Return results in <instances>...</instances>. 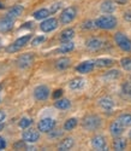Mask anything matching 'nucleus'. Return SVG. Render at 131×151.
<instances>
[{
  "instance_id": "1",
  "label": "nucleus",
  "mask_w": 131,
  "mask_h": 151,
  "mask_svg": "<svg viewBox=\"0 0 131 151\" xmlns=\"http://www.w3.org/2000/svg\"><path fill=\"white\" fill-rule=\"evenodd\" d=\"M94 23H95L96 28H100V29H103V30H112L117 27L118 19L113 15L106 14V15H102L99 18H96L94 21Z\"/></svg>"
},
{
  "instance_id": "2",
  "label": "nucleus",
  "mask_w": 131,
  "mask_h": 151,
  "mask_svg": "<svg viewBox=\"0 0 131 151\" xmlns=\"http://www.w3.org/2000/svg\"><path fill=\"white\" fill-rule=\"evenodd\" d=\"M101 124H102V120L98 115H88L82 121V127L89 132L99 129L101 127Z\"/></svg>"
},
{
  "instance_id": "3",
  "label": "nucleus",
  "mask_w": 131,
  "mask_h": 151,
  "mask_svg": "<svg viewBox=\"0 0 131 151\" xmlns=\"http://www.w3.org/2000/svg\"><path fill=\"white\" fill-rule=\"evenodd\" d=\"M31 40V34H27V35H23L21 37H18L17 40H15L11 45H9L5 51L7 53H15V52H18L21 51V48H23L24 46H27L29 44V41Z\"/></svg>"
},
{
  "instance_id": "4",
  "label": "nucleus",
  "mask_w": 131,
  "mask_h": 151,
  "mask_svg": "<svg viewBox=\"0 0 131 151\" xmlns=\"http://www.w3.org/2000/svg\"><path fill=\"white\" fill-rule=\"evenodd\" d=\"M114 41L117 44V46L119 47L122 51L124 52H131V39L127 37L124 33L122 32H117L114 34Z\"/></svg>"
},
{
  "instance_id": "5",
  "label": "nucleus",
  "mask_w": 131,
  "mask_h": 151,
  "mask_svg": "<svg viewBox=\"0 0 131 151\" xmlns=\"http://www.w3.org/2000/svg\"><path fill=\"white\" fill-rule=\"evenodd\" d=\"M34 60H35V56H34L33 53L28 52V53L21 55V56L17 58L16 63H17V67H18V68H21V69H27V68H29V67L33 64Z\"/></svg>"
},
{
  "instance_id": "6",
  "label": "nucleus",
  "mask_w": 131,
  "mask_h": 151,
  "mask_svg": "<svg viewBox=\"0 0 131 151\" xmlns=\"http://www.w3.org/2000/svg\"><path fill=\"white\" fill-rule=\"evenodd\" d=\"M76 15H77V10L73 6H70V7H66L65 10H63L61 14H60V22H61V24H69V23H71L76 18Z\"/></svg>"
},
{
  "instance_id": "7",
  "label": "nucleus",
  "mask_w": 131,
  "mask_h": 151,
  "mask_svg": "<svg viewBox=\"0 0 131 151\" xmlns=\"http://www.w3.org/2000/svg\"><path fill=\"white\" fill-rule=\"evenodd\" d=\"M58 19L54 18V17H48L46 19H43L41 23H40V29L43 32V33H49V32H53L58 28Z\"/></svg>"
},
{
  "instance_id": "8",
  "label": "nucleus",
  "mask_w": 131,
  "mask_h": 151,
  "mask_svg": "<svg viewBox=\"0 0 131 151\" xmlns=\"http://www.w3.org/2000/svg\"><path fill=\"white\" fill-rule=\"evenodd\" d=\"M56 127V121L51 117H45L37 123V129L41 133H48Z\"/></svg>"
},
{
  "instance_id": "9",
  "label": "nucleus",
  "mask_w": 131,
  "mask_h": 151,
  "mask_svg": "<svg viewBox=\"0 0 131 151\" xmlns=\"http://www.w3.org/2000/svg\"><path fill=\"white\" fill-rule=\"evenodd\" d=\"M34 98L38 102H43L49 97V88L46 85H38L34 88Z\"/></svg>"
},
{
  "instance_id": "10",
  "label": "nucleus",
  "mask_w": 131,
  "mask_h": 151,
  "mask_svg": "<svg viewBox=\"0 0 131 151\" xmlns=\"http://www.w3.org/2000/svg\"><path fill=\"white\" fill-rule=\"evenodd\" d=\"M22 139L25 140L28 144H34L36 143L38 139H40V132L36 131V129H27L24 131L22 134Z\"/></svg>"
},
{
  "instance_id": "11",
  "label": "nucleus",
  "mask_w": 131,
  "mask_h": 151,
  "mask_svg": "<svg viewBox=\"0 0 131 151\" xmlns=\"http://www.w3.org/2000/svg\"><path fill=\"white\" fill-rule=\"evenodd\" d=\"M91 146L95 150H106L107 147V142L105 139V137L101 134L94 135L93 139H91Z\"/></svg>"
},
{
  "instance_id": "12",
  "label": "nucleus",
  "mask_w": 131,
  "mask_h": 151,
  "mask_svg": "<svg viewBox=\"0 0 131 151\" xmlns=\"http://www.w3.org/2000/svg\"><path fill=\"white\" fill-rule=\"evenodd\" d=\"M15 26V19L10 18L7 16L0 18V33H7L10 30H12Z\"/></svg>"
},
{
  "instance_id": "13",
  "label": "nucleus",
  "mask_w": 131,
  "mask_h": 151,
  "mask_svg": "<svg viewBox=\"0 0 131 151\" xmlns=\"http://www.w3.org/2000/svg\"><path fill=\"white\" fill-rule=\"evenodd\" d=\"M98 105L105 110V111H112L113 108H114V102H113V99L110 98V97H102L98 100Z\"/></svg>"
},
{
  "instance_id": "14",
  "label": "nucleus",
  "mask_w": 131,
  "mask_h": 151,
  "mask_svg": "<svg viewBox=\"0 0 131 151\" xmlns=\"http://www.w3.org/2000/svg\"><path fill=\"white\" fill-rule=\"evenodd\" d=\"M95 67V62H91V60H85L81 64H78L76 67V70L80 73V74H88V73H91L93 71Z\"/></svg>"
},
{
  "instance_id": "15",
  "label": "nucleus",
  "mask_w": 131,
  "mask_h": 151,
  "mask_svg": "<svg viewBox=\"0 0 131 151\" xmlns=\"http://www.w3.org/2000/svg\"><path fill=\"white\" fill-rule=\"evenodd\" d=\"M124 126L118 121V120H115V121H113L111 124H110V132H111V134L113 135V137H120L122 134H123V132H124Z\"/></svg>"
},
{
  "instance_id": "16",
  "label": "nucleus",
  "mask_w": 131,
  "mask_h": 151,
  "mask_svg": "<svg viewBox=\"0 0 131 151\" xmlns=\"http://www.w3.org/2000/svg\"><path fill=\"white\" fill-rule=\"evenodd\" d=\"M23 11H24V7L22 5H15V6H12L9 9V11L6 12V16L10 17V18H18L22 14H23Z\"/></svg>"
},
{
  "instance_id": "17",
  "label": "nucleus",
  "mask_w": 131,
  "mask_h": 151,
  "mask_svg": "<svg viewBox=\"0 0 131 151\" xmlns=\"http://www.w3.org/2000/svg\"><path fill=\"white\" fill-rule=\"evenodd\" d=\"M85 46L89 50H93V51H96V50L102 47V40L99 39V37H90L85 41Z\"/></svg>"
},
{
  "instance_id": "18",
  "label": "nucleus",
  "mask_w": 131,
  "mask_h": 151,
  "mask_svg": "<svg viewBox=\"0 0 131 151\" xmlns=\"http://www.w3.org/2000/svg\"><path fill=\"white\" fill-rule=\"evenodd\" d=\"M100 7H101V11L103 14H113L115 11V4L112 1V0H105V1H102Z\"/></svg>"
},
{
  "instance_id": "19",
  "label": "nucleus",
  "mask_w": 131,
  "mask_h": 151,
  "mask_svg": "<svg viewBox=\"0 0 131 151\" xmlns=\"http://www.w3.org/2000/svg\"><path fill=\"white\" fill-rule=\"evenodd\" d=\"M69 87L72 91H78V90H82L84 87V79L82 78H75L72 80H70L69 82Z\"/></svg>"
},
{
  "instance_id": "20",
  "label": "nucleus",
  "mask_w": 131,
  "mask_h": 151,
  "mask_svg": "<svg viewBox=\"0 0 131 151\" xmlns=\"http://www.w3.org/2000/svg\"><path fill=\"white\" fill-rule=\"evenodd\" d=\"M75 145V140H73V138L69 137V138H65L64 140L60 142V144L58 145V149L61 150V151H68L70 149H72Z\"/></svg>"
},
{
  "instance_id": "21",
  "label": "nucleus",
  "mask_w": 131,
  "mask_h": 151,
  "mask_svg": "<svg viewBox=\"0 0 131 151\" xmlns=\"http://www.w3.org/2000/svg\"><path fill=\"white\" fill-rule=\"evenodd\" d=\"M54 106L59 110H68L71 108V102L66 98H60V99H56L54 102Z\"/></svg>"
},
{
  "instance_id": "22",
  "label": "nucleus",
  "mask_w": 131,
  "mask_h": 151,
  "mask_svg": "<svg viewBox=\"0 0 131 151\" xmlns=\"http://www.w3.org/2000/svg\"><path fill=\"white\" fill-rule=\"evenodd\" d=\"M49 15H51L49 10H47V9H40V10H36V11L34 12L33 17H34L35 19H37V21H43V19L48 18Z\"/></svg>"
},
{
  "instance_id": "23",
  "label": "nucleus",
  "mask_w": 131,
  "mask_h": 151,
  "mask_svg": "<svg viewBox=\"0 0 131 151\" xmlns=\"http://www.w3.org/2000/svg\"><path fill=\"white\" fill-rule=\"evenodd\" d=\"M75 48V45H73V42L72 41H63V44H61V46L57 50V53H69V52H71L72 50Z\"/></svg>"
},
{
  "instance_id": "24",
  "label": "nucleus",
  "mask_w": 131,
  "mask_h": 151,
  "mask_svg": "<svg viewBox=\"0 0 131 151\" xmlns=\"http://www.w3.org/2000/svg\"><path fill=\"white\" fill-rule=\"evenodd\" d=\"M114 64V60L111 58H99L95 60V67L98 68H108Z\"/></svg>"
},
{
  "instance_id": "25",
  "label": "nucleus",
  "mask_w": 131,
  "mask_h": 151,
  "mask_svg": "<svg viewBox=\"0 0 131 151\" xmlns=\"http://www.w3.org/2000/svg\"><path fill=\"white\" fill-rule=\"evenodd\" d=\"M70 63H71L70 58H68V57H61V58H59V59L56 62V68L59 69V70H65L66 68L70 67Z\"/></svg>"
},
{
  "instance_id": "26",
  "label": "nucleus",
  "mask_w": 131,
  "mask_h": 151,
  "mask_svg": "<svg viewBox=\"0 0 131 151\" xmlns=\"http://www.w3.org/2000/svg\"><path fill=\"white\" fill-rule=\"evenodd\" d=\"M75 36V30L72 28H66L64 29L60 34V40L61 41H71V39Z\"/></svg>"
},
{
  "instance_id": "27",
  "label": "nucleus",
  "mask_w": 131,
  "mask_h": 151,
  "mask_svg": "<svg viewBox=\"0 0 131 151\" xmlns=\"http://www.w3.org/2000/svg\"><path fill=\"white\" fill-rule=\"evenodd\" d=\"M125 147H126V140L124 138L115 137V140L113 142V150L122 151V150H125Z\"/></svg>"
},
{
  "instance_id": "28",
  "label": "nucleus",
  "mask_w": 131,
  "mask_h": 151,
  "mask_svg": "<svg viewBox=\"0 0 131 151\" xmlns=\"http://www.w3.org/2000/svg\"><path fill=\"white\" fill-rule=\"evenodd\" d=\"M78 123V120L75 119V117H71V119H68L64 123V129L65 131H72L73 128H76V126Z\"/></svg>"
},
{
  "instance_id": "29",
  "label": "nucleus",
  "mask_w": 131,
  "mask_h": 151,
  "mask_svg": "<svg viewBox=\"0 0 131 151\" xmlns=\"http://www.w3.org/2000/svg\"><path fill=\"white\" fill-rule=\"evenodd\" d=\"M124 127H130L131 126V114H122L117 119Z\"/></svg>"
},
{
  "instance_id": "30",
  "label": "nucleus",
  "mask_w": 131,
  "mask_h": 151,
  "mask_svg": "<svg viewBox=\"0 0 131 151\" xmlns=\"http://www.w3.org/2000/svg\"><path fill=\"white\" fill-rule=\"evenodd\" d=\"M33 123V120L29 119V117H22L18 122V126H19V128L22 129H27L28 127H30V124Z\"/></svg>"
},
{
  "instance_id": "31",
  "label": "nucleus",
  "mask_w": 131,
  "mask_h": 151,
  "mask_svg": "<svg viewBox=\"0 0 131 151\" xmlns=\"http://www.w3.org/2000/svg\"><path fill=\"white\" fill-rule=\"evenodd\" d=\"M119 71L118 70H110V71H107L106 74L103 75V80H114V79H117L118 76H119Z\"/></svg>"
},
{
  "instance_id": "32",
  "label": "nucleus",
  "mask_w": 131,
  "mask_h": 151,
  "mask_svg": "<svg viewBox=\"0 0 131 151\" xmlns=\"http://www.w3.org/2000/svg\"><path fill=\"white\" fill-rule=\"evenodd\" d=\"M120 65L124 70L126 71H131V58L126 57V58H122L120 59Z\"/></svg>"
},
{
  "instance_id": "33",
  "label": "nucleus",
  "mask_w": 131,
  "mask_h": 151,
  "mask_svg": "<svg viewBox=\"0 0 131 151\" xmlns=\"http://www.w3.org/2000/svg\"><path fill=\"white\" fill-rule=\"evenodd\" d=\"M27 144H28L27 142L22 139V140H18V142L14 145V147H15L16 150H18V149H29V146H28Z\"/></svg>"
},
{
  "instance_id": "34",
  "label": "nucleus",
  "mask_w": 131,
  "mask_h": 151,
  "mask_svg": "<svg viewBox=\"0 0 131 151\" xmlns=\"http://www.w3.org/2000/svg\"><path fill=\"white\" fill-rule=\"evenodd\" d=\"M45 40H46V37H45L43 35H41V36H36L35 39H33V41H31V45H33V46H37V45L42 44Z\"/></svg>"
},
{
  "instance_id": "35",
  "label": "nucleus",
  "mask_w": 131,
  "mask_h": 151,
  "mask_svg": "<svg viewBox=\"0 0 131 151\" xmlns=\"http://www.w3.org/2000/svg\"><path fill=\"white\" fill-rule=\"evenodd\" d=\"M63 135V132L61 131H53L52 129L51 132H48V137L52 138V139H56V138H60Z\"/></svg>"
},
{
  "instance_id": "36",
  "label": "nucleus",
  "mask_w": 131,
  "mask_h": 151,
  "mask_svg": "<svg viewBox=\"0 0 131 151\" xmlns=\"http://www.w3.org/2000/svg\"><path fill=\"white\" fill-rule=\"evenodd\" d=\"M60 3H54L53 5H52L51 6V9H49V12H51V14H56V12L59 10V7H60Z\"/></svg>"
},
{
  "instance_id": "37",
  "label": "nucleus",
  "mask_w": 131,
  "mask_h": 151,
  "mask_svg": "<svg viewBox=\"0 0 131 151\" xmlns=\"http://www.w3.org/2000/svg\"><path fill=\"white\" fill-rule=\"evenodd\" d=\"M94 27H95V23L93 21H87L83 24V28L84 29H91V28H94Z\"/></svg>"
},
{
  "instance_id": "38",
  "label": "nucleus",
  "mask_w": 131,
  "mask_h": 151,
  "mask_svg": "<svg viewBox=\"0 0 131 151\" xmlns=\"http://www.w3.org/2000/svg\"><path fill=\"white\" fill-rule=\"evenodd\" d=\"M6 140H5V138H3V137H0V150H4L5 147H6Z\"/></svg>"
},
{
  "instance_id": "39",
  "label": "nucleus",
  "mask_w": 131,
  "mask_h": 151,
  "mask_svg": "<svg viewBox=\"0 0 131 151\" xmlns=\"http://www.w3.org/2000/svg\"><path fill=\"white\" fill-rule=\"evenodd\" d=\"M63 96V90H57V91H54V93H53V98L54 99H58V98H60Z\"/></svg>"
},
{
  "instance_id": "40",
  "label": "nucleus",
  "mask_w": 131,
  "mask_h": 151,
  "mask_svg": "<svg viewBox=\"0 0 131 151\" xmlns=\"http://www.w3.org/2000/svg\"><path fill=\"white\" fill-rule=\"evenodd\" d=\"M5 119H6V114H5V111L0 110V123L4 122V121H5Z\"/></svg>"
},
{
  "instance_id": "41",
  "label": "nucleus",
  "mask_w": 131,
  "mask_h": 151,
  "mask_svg": "<svg viewBox=\"0 0 131 151\" xmlns=\"http://www.w3.org/2000/svg\"><path fill=\"white\" fill-rule=\"evenodd\" d=\"M124 19L127 22H131V12H125L124 14Z\"/></svg>"
},
{
  "instance_id": "42",
  "label": "nucleus",
  "mask_w": 131,
  "mask_h": 151,
  "mask_svg": "<svg viewBox=\"0 0 131 151\" xmlns=\"http://www.w3.org/2000/svg\"><path fill=\"white\" fill-rule=\"evenodd\" d=\"M3 128H4V123L1 122V123H0V132H1V131H3Z\"/></svg>"
},
{
  "instance_id": "43",
  "label": "nucleus",
  "mask_w": 131,
  "mask_h": 151,
  "mask_svg": "<svg viewBox=\"0 0 131 151\" xmlns=\"http://www.w3.org/2000/svg\"><path fill=\"white\" fill-rule=\"evenodd\" d=\"M4 7H5L4 4H3V3H0V9H4Z\"/></svg>"
},
{
  "instance_id": "44",
  "label": "nucleus",
  "mask_w": 131,
  "mask_h": 151,
  "mask_svg": "<svg viewBox=\"0 0 131 151\" xmlns=\"http://www.w3.org/2000/svg\"><path fill=\"white\" fill-rule=\"evenodd\" d=\"M1 90H3V86H1V85H0V92H1Z\"/></svg>"
},
{
  "instance_id": "45",
  "label": "nucleus",
  "mask_w": 131,
  "mask_h": 151,
  "mask_svg": "<svg viewBox=\"0 0 131 151\" xmlns=\"http://www.w3.org/2000/svg\"><path fill=\"white\" fill-rule=\"evenodd\" d=\"M129 137H130V138H131V131H130V133H129Z\"/></svg>"
},
{
  "instance_id": "46",
  "label": "nucleus",
  "mask_w": 131,
  "mask_h": 151,
  "mask_svg": "<svg viewBox=\"0 0 131 151\" xmlns=\"http://www.w3.org/2000/svg\"><path fill=\"white\" fill-rule=\"evenodd\" d=\"M130 97H131V91H130Z\"/></svg>"
}]
</instances>
